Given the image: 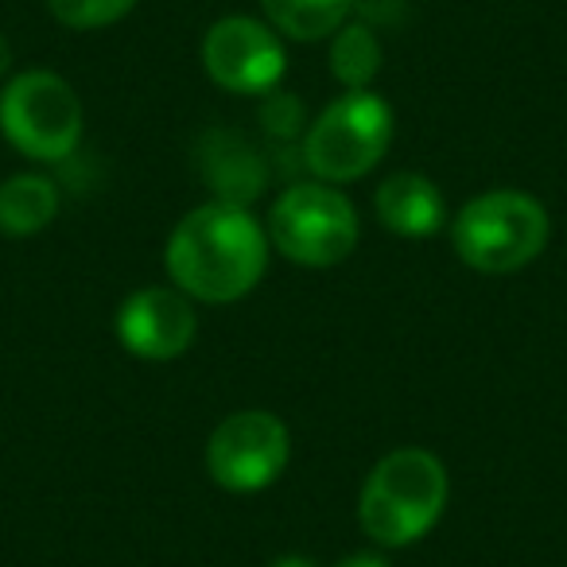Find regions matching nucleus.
<instances>
[{
    "instance_id": "15",
    "label": "nucleus",
    "mask_w": 567,
    "mask_h": 567,
    "mask_svg": "<svg viewBox=\"0 0 567 567\" xmlns=\"http://www.w3.org/2000/svg\"><path fill=\"white\" fill-rule=\"evenodd\" d=\"M141 0H48L51 17L71 32H97L125 20Z\"/></svg>"
},
{
    "instance_id": "7",
    "label": "nucleus",
    "mask_w": 567,
    "mask_h": 567,
    "mask_svg": "<svg viewBox=\"0 0 567 567\" xmlns=\"http://www.w3.org/2000/svg\"><path fill=\"white\" fill-rule=\"evenodd\" d=\"M292 458V432L276 412L241 409L226 416L206 443V471L229 494H257L272 486Z\"/></svg>"
},
{
    "instance_id": "3",
    "label": "nucleus",
    "mask_w": 567,
    "mask_h": 567,
    "mask_svg": "<svg viewBox=\"0 0 567 567\" xmlns=\"http://www.w3.org/2000/svg\"><path fill=\"white\" fill-rule=\"evenodd\" d=\"M548 237L551 221L544 203L517 187L482 190L451 221V245L458 260L486 276L520 272L540 257Z\"/></svg>"
},
{
    "instance_id": "2",
    "label": "nucleus",
    "mask_w": 567,
    "mask_h": 567,
    "mask_svg": "<svg viewBox=\"0 0 567 567\" xmlns=\"http://www.w3.org/2000/svg\"><path fill=\"white\" fill-rule=\"evenodd\" d=\"M447 466L427 447H396L370 471L358 497L362 533L381 548H409L440 525L447 509Z\"/></svg>"
},
{
    "instance_id": "5",
    "label": "nucleus",
    "mask_w": 567,
    "mask_h": 567,
    "mask_svg": "<svg viewBox=\"0 0 567 567\" xmlns=\"http://www.w3.org/2000/svg\"><path fill=\"white\" fill-rule=\"evenodd\" d=\"M86 113L55 71H20L0 90V136L35 164H63L79 152Z\"/></svg>"
},
{
    "instance_id": "18",
    "label": "nucleus",
    "mask_w": 567,
    "mask_h": 567,
    "mask_svg": "<svg viewBox=\"0 0 567 567\" xmlns=\"http://www.w3.org/2000/svg\"><path fill=\"white\" fill-rule=\"evenodd\" d=\"M9 71H12V48H9V40L0 35V79H9Z\"/></svg>"
},
{
    "instance_id": "13",
    "label": "nucleus",
    "mask_w": 567,
    "mask_h": 567,
    "mask_svg": "<svg viewBox=\"0 0 567 567\" xmlns=\"http://www.w3.org/2000/svg\"><path fill=\"white\" fill-rule=\"evenodd\" d=\"M268 24L296 43H316L334 35L354 12V0H260Z\"/></svg>"
},
{
    "instance_id": "14",
    "label": "nucleus",
    "mask_w": 567,
    "mask_h": 567,
    "mask_svg": "<svg viewBox=\"0 0 567 567\" xmlns=\"http://www.w3.org/2000/svg\"><path fill=\"white\" fill-rule=\"evenodd\" d=\"M381 40L365 20H347L331 35V74L342 90H370L381 74Z\"/></svg>"
},
{
    "instance_id": "9",
    "label": "nucleus",
    "mask_w": 567,
    "mask_h": 567,
    "mask_svg": "<svg viewBox=\"0 0 567 567\" xmlns=\"http://www.w3.org/2000/svg\"><path fill=\"white\" fill-rule=\"evenodd\" d=\"M198 334V316L190 296L179 288H141L117 308V339L133 358L144 362H172L187 354Z\"/></svg>"
},
{
    "instance_id": "17",
    "label": "nucleus",
    "mask_w": 567,
    "mask_h": 567,
    "mask_svg": "<svg viewBox=\"0 0 567 567\" xmlns=\"http://www.w3.org/2000/svg\"><path fill=\"white\" fill-rule=\"evenodd\" d=\"M334 567H389V559H385V556H378V551H358V556L339 559Z\"/></svg>"
},
{
    "instance_id": "8",
    "label": "nucleus",
    "mask_w": 567,
    "mask_h": 567,
    "mask_svg": "<svg viewBox=\"0 0 567 567\" xmlns=\"http://www.w3.org/2000/svg\"><path fill=\"white\" fill-rule=\"evenodd\" d=\"M203 66L214 86L241 97H265L280 90L288 51L272 24L252 17H221L203 35Z\"/></svg>"
},
{
    "instance_id": "19",
    "label": "nucleus",
    "mask_w": 567,
    "mask_h": 567,
    "mask_svg": "<svg viewBox=\"0 0 567 567\" xmlns=\"http://www.w3.org/2000/svg\"><path fill=\"white\" fill-rule=\"evenodd\" d=\"M268 567H316V564H311L308 556H276Z\"/></svg>"
},
{
    "instance_id": "10",
    "label": "nucleus",
    "mask_w": 567,
    "mask_h": 567,
    "mask_svg": "<svg viewBox=\"0 0 567 567\" xmlns=\"http://www.w3.org/2000/svg\"><path fill=\"white\" fill-rule=\"evenodd\" d=\"M195 152H198V172H203L206 187L214 190L218 203L249 206L265 195V187H268L265 159H260V152L249 148L237 133L210 128V133L198 141Z\"/></svg>"
},
{
    "instance_id": "1",
    "label": "nucleus",
    "mask_w": 567,
    "mask_h": 567,
    "mask_svg": "<svg viewBox=\"0 0 567 567\" xmlns=\"http://www.w3.org/2000/svg\"><path fill=\"white\" fill-rule=\"evenodd\" d=\"M268 252V229L249 206L210 198L175 221L164 265L172 284L190 300L237 303L260 284Z\"/></svg>"
},
{
    "instance_id": "16",
    "label": "nucleus",
    "mask_w": 567,
    "mask_h": 567,
    "mask_svg": "<svg viewBox=\"0 0 567 567\" xmlns=\"http://www.w3.org/2000/svg\"><path fill=\"white\" fill-rule=\"evenodd\" d=\"M260 125L272 136L292 141V136L308 133V110H303V102L296 94L272 90V94H265V102H260Z\"/></svg>"
},
{
    "instance_id": "4",
    "label": "nucleus",
    "mask_w": 567,
    "mask_h": 567,
    "mask_svg": "<svg viewBox=\"0 0 567 567\" xmlns=\"http://www.w3.org/2000/svg\"><path fill=\"white\" fill-rule=\"evenodd\" d=\"M396 133L393 105L373 90H342L300 136L303 167L319 183H354L385 159Z\"/></svg>"
},
{
    "instance_id": "6",
    "label": "nucleus",
    "mask_w": 567,
    "mask_h": 567,
    "mask_svg": "<svg viewBox=\"0 0 567 567\" xmlns=\"http://www.w3.org/2000/svg\"><path fill=\"white\" fill-rule=\"evenodd\" d=\"M268 241L303 268H334L358 249V210L331 183H292L268 210Z\"/></svg>"
},
{
    "instance_id": "12",
    "label": "nucleus",
    "mask_w": 567,
    "mask_h": 567,
    "mask_svg": "<svg viewBox=\"0 0 567 567\" xmlns=\"http://www.w3.org/2000/svg\"><path fill=\"white\" fill-rule=\"evenodd\" d=\"M59 183L40 172H20L0 183V234L4 237H35L59 218Z\"/></svg>"
},
{
    "instance_id": "11",
    "label": "nucleus",
    "mask_w": 567,
    "mask_h": 567,
    "mask_svg": "<svg viewBox=\"0 0 567 567\" xmlns=\"http://www.w3.org/2000/svg\"><path fill=\"white\" fill-rule=\"evenodd\" d=\"M378 221L396 237H432L447 226L443 190L420 172H396L373 190Z\"/></svg>"
}]
</instances>
